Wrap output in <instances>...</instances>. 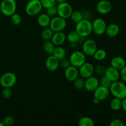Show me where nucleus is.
Segmentation results:
<instances>
[{"label":"nucleus","mask_w":126,"mask_h":126,"mask_svg":"<svg viewBox=\"0 0 126 126\" xmlns=\"http://www.w3.org/2000/svg\"><path fill=\"white\" fill-rule=\"evenodd\" d=\"M109 89L114 97L121 100L126 97V84L124 82L119 80L113 82Z\"/></svg>","instance_id":"obj_1"},{"label":"nucleus","mask_w":126,"mask_h":126,"mask_svg":"<svg viewBox=\"0 0 126 126\" xmlns=\"http://www.w3.org/2000/svg\"><path fill=\"white\" fill-rule=\"evenodd\" d=\"M75 30L82 38L89 36L92 33V22L88 20L82 19L76 23Z\"/></svg>","instance_id":"obj_2"},{"label":"nucleus","mask_w":126,"mask_h":126,"mask_svg":"<svg viewBox=\"0 0 126 126\" xmlns=\"http://www.w3.org/2000/svg\"><path fill=\"white\" fill-rule=\"evenodd\" d=\"M17 9V3L16 0H2L0 4V11L6 16L11 17L16 13Z\"/></svg>","instance_id":"obj_3"},{"label":"nucleus","mask_w":126,"mask_h":126,"mask_svg":"<svg viewBox=\"0 0 126 126\" xmlns=\"http://www.w3.org/2000/svg\"><path fill=\"white\" fill-rule=\"evenodd\" d=\"M43 8L39 0H31L26 5L25 12L30 16H35L40 14Z\"/></svg>","instance_id":"obj_4"},{"label":"nucleus","mask_w":126,"mask_h":126,"mask_svg":"<svg viewBox=\"0 0 126 126\" xmlns=\"http://www.w3.org/2000/svg\"><path fill=\"white\" fill-rule=\"evenodd\" d=\"M86 55L82 52V51L76 50V51L73 52L70 55V58H69L71 65L75 66L78 68H79L86 62Z\"/></svg>","instance_id":"obj_5"},{"label":"nucleus","mask_w":126,"mask_h":126,"mask_svg":"<svg viewBox=\"0 0 126 126\" xmlns=\"http://www.w3.org/2000/svg\"><path fill=\"white\" fill-rule=\"evenodd\" d=\"M17 82V76L12 72H6L0 78V84L3 88L13 87Z\"/></svg>","instance_id":"obj_6"},{"label":"nucleus","mask_w":126,"mask_h":126,"mask_svg":"<svg viewBox=\"0 0 126 126\" xmlns=\"http://www.w3.org/2000/svg\"><path fill=\"white\" fill-rule=\"evenodd\" d=\"M66 27V19L59 16L52 17L50 20L49 28L54 32H62Z\"/></svg>","instance_id":"obj_7"},{"label":"nucleus","mask_w":126,"mask_h":126,"mask_svg":"<svg viewBox=\"0 0 126 126\" xmlns=\"http://www.w3.org/2000/svg\"><path fill=\"white\" fill-rule=\"evenodd\" d=\"M57 15L58 16L65 19L70 18L73 11V7L69 3L65 2L59 3L58 6H57Z\"/></svg>","instance_id":"obj_8"},{"label":"nucleus","mask_w":126,"mask_h":126,"mask_svg":"<svg viewBox=\"0 0 126 126\" xmlns=\"http://www.w3.org/2000/svg\"><path fill=\"white\" fill-rule=\"evenodd\" d=\"M82 52L86 55L92 57L97 50V43L94 39H89L84 41L82 44Z\"/></svg>","instance_id":"obj_9"},{"label":"nucleus","mask_w":126,"mask_h":126,"mask_svg":"<svg viewBox=\"0 0 126 126\" xmlns=\"http://www.w3.org/2000/svg\"><path fill=\"white\" fill-rule=\"evenodd\" d=\"M92 32L97 35H102L105 33L107 23L102 18H97L92 23Z\"/></svg>","instance_id":"obj_10"},{"label":"nucleus","mask_w":126,"mask_h":126,"mask_svg":"<svg viewBox=\"0 0 126 126\" xmlns=\"http://www.w3.org/2000/svg\"><path fill=\"white\" fill-rule=\"evenodd\" d=\"M78 68L79 75L84 79H86L93 76L94 73V66L91 63L86 62Z\"/></svg>","instance_id":"obj_11"},{"label":"nucleus","mask_w":126,"mask_h":126,"mask_svg":"<svg viewBox=\"0 0 126 126\" xmlns=\"http://www.w3.org/2000/svg\"><path fill=\"white\" fill-rule=\"evenodd\" d=\"M97 12L100 14L105 15L110 13L112 10V4L110 1L101 0L98 1L96 6Z\"/></svg>","instance_id":"obj_12"},{"label":"nucleus","mask_w":126,"mask_h":126,"mask_svg":"<svg viewBox=\"0 0 126 126\" xmlns=\"http://www.w3.org/2000/svg\"><path fill=\"white\" fill-rule=\"evenodd\" d=\"M110 91L107 87L100 86L94 91V95L95 98L98 99L100 102L107 99L110 95Z\"/></svg>","instance_id":"obj_13"},{"label":"nucleus","mask_w":126,"mask_h":126,"mask_svg":"<svg viewBox=\"0 0 126 126\" xmlns=\"http://www.w3.org/2000/svg\"><path fill=\"white\" fill-rule=\"evenodd\" d=\"M99 85V79L97 78L92 76L86 79L84 88L88 92H94Z\"/></svg>","instance_id":"obj_14"},{"label":"nucleus","mask_w":126,"mask_h":126,"mask_svg":"<svg viewBox=\"0 0 126 126\" xmlns=\"http://www.w3.org/2000/svg\"><path fill=\"white\" fill-rule=\"evenodd\" d=\"M60 60L57 59L54 55L52 54H50L46 60V67L49 71H55L59 68L60 65Z\"/></svg>","instance_id":"obj_15"},{"label":"nucleus","mask_w":126,"mask_h":126,"mask_svg":"<svg viewBox=\"0 0 126 126\" xmlns=\"http://www.w3.org/2000/svg\"><path fill=\"white\" fill-rule=\"evenodd\" d=\"M79 75L78 68L75 66L70 65L65 69V77L68 81L73 82L74 80L79 77Z\"/></svg>","instance_id":"obj_16"},{"label":"nucleus","mask_w":126,"mask_h":126,"mask_svg":"<svg viewBox=\"0 0 126 126\" xmlns=\"http://www.w3.org/2000/svg\"><path fill=\"white\" fill-rule=\"evenodd\" d=\"M104 75L107 76L112 82L118 81L120 78V72H119V70H117L115 68L111 66L106 68Z\"/></svg>","instance_id":"obj_17"},{"label":"nucleus","mask_w":126,"mask_h":126,"mask_svg":"<svg viewBox=\"0 0 126 126\" xmlns=\"http://www.w3.org/2000/svg\"><path fill=\"white\" fill-rule=\"evenodd\" d=\"M66 35L63 32H54L51 38V41L57 46H59L63 44L66 41Z\"/></svg>","instance_id":"obj_18"},{"label":"nucleus","mask_w":126,"mask_h":126,"mask_svg":"<svg viewBox=\"0 0 126 126\" xmlns=\"http://www.w3.org/2000/svg\"><path fill=\"white\" fill-rule=\"evenodd\" d=\"M110 63L111 66L119 71L126 65L125 59L121 56H116L112 58Z\"/></svg>","instance_id":"obj_19"},{"label":"nucleus","mask_w":126,"mask_h":126,"mask_svg":"<svg viewBox=\"0 0 126 126\" xmlns=\"http://www.w3.org/2000/svg\"><path fill=\"white\" fill-rule=\"evenodd\" d=\"M119 31L120 29L118 25L116 23H111L107 26L105 33L110 38H114L119 34Z\"/></svg>","instance_id":"obj_20"},{"label":"nucleus","mask_w":126,"mask_h":126,"mask_svg":"<svg viewBox=\"0 0 126 126\" xmlns=\"http://www.w3.org/2000/svg\"><path fill=\"white\" fill-rule=\"evenodd\" d=\"M50 20H51V18L46 13L41 14L39 15L38 18V23L41 27L43 28H46L48 26H49Z\"/></svg>","instance_id":"obj_21"},{"label":"nucleus","mask_w":126,"mask_h":126,"mask_svg":"<svg viewBox=\"0 0 126 126\" xmlns=\"http://www.w3.org/2000/svg\"><path fill=\"white\" fill-rule=\"evenodd\" d=\"M52 55H54L59 60H61L65 59L66 57V50L63 47L59 46L55 47L54 51H53Z\"/></svg>","instance_id":"obj_22"},{"label":"nucleus","mask_w":126,"mask_h":126,"mask_svg":"<svg viewBox=\"0 0 126 126\" xmlns=\"http://www.w3.org/2000/svg\"><path fill=\"white\" fill-rule=\"evenodd\" d=\"M68 41L71 43H76L77 44V43L79 42V41L81 39H82V37L80 36L79 35L78 33L76 32V30L75 31H71L68 34Z\"/></svg>","instance_id":"obj_23"},{"label":"nucleus","mask_w":126,"mask_h":126,"mask_svg":"<svg viewBox=\"0 0 126 126\" xmlns=\"http://www.w3.org/2000/svg\"><path fill=\"white\" fill-rule=\"evenodd\" d=\"M110 106L113 111H119L122 109V100L114 97L111 100Z\"/></svg>","instance_id":"obj_24"},{"label":"nucleus","mask_w":126,"mask_h":126,"mask_svg":"<svg viewBox=\"0 0 126 126\" xmlns=\"http://www.w3.org/2000/svg\"><path fill=\"white\" fill-rule=\"evenodd\" d=\"M78 124L79 126H94L95 124L93 119L91 118L84 116L80 118L78 121Z\"/></svg>","instance_id":"obj_25"},{"label":"nucleus","mask_w":126,"mask_h":126,"mask_svg":"<svg viewBox=\"0 0 126 126\" xmlns=\"http://www.w3.org/2000/svg\"><path fill=\"white\" fill-rule=\"evenodd\" d=\"M43 49L44 51L48 54H52L53 51L55 49V45L52 43V42L50 40L45 41L43 46Z\"/></svg>","instance_id":"obj_26"},{"label":"nucleus","mask_w":126,"mask_h":126,"mask_svg":"<svg viewBox=\"0 0 126 126\" xmlns=\"http://www.w3.org/2000/svg\"><path fill=\"white\" fill-rule=\"evenodd\" d=\"M107 55V53L106 52L105 50L102 49H97L95 51V52L94 53V54L93 55V57L95 60H98V61H100V60H104L106 58Z\"/></svg>","instance_id":"obj_27"},{"label":"nucleus","mask_w":126,"mask_h":126,"mask_svg":"<svg viewBox=\"0 0 126 126\" xmlns=\"http://www.w3.org/2000/svg\"><path fill=\"white\" fill-rule=\"evenodd\" d=\"M54 32L50 28H46L41 32V38L44 41L50 40Z\"/></svg>","instance_id":"obj_28"},{"label":"nucleus","mask_w":126,"mask_h":126,"mask_svg":"<svg viewBox=\"0 0 126 126\" xmlns=\"http://www.w3.org/2000/svg\"><path fill=\"white\" fill-rule=\"evenodd\" d=\"M84 79L83 78L78 77L75 80L73 81V86L76 89L81 90L84 87Z\"/></svg>","instance_id":"obj_29"},{"label":"nucleus","mask_w":126,"mask_h":126,"mask_svg":"<svg viewBox=\"0 0 126 126\" xmlns=\"http://www.w3.org/2000/svg\"><path fill=\"white\" fill-rule=\"evenodd\" d=\"M70 18H71V20L73 22L77 23L82 20V13H81V12H79V11H73Z\"/></svg>","instance_id":"obj_30"},{"label":"nucleus","mask_w":126,"mask_h":126,"mask_svg":"<svg viewBox=\"0 0 126 126\" xmlns=\"http://www.w3.org/2000/svg\"><path fill=\"white\" fill-rule=\"evenodd\" d=\"M112 82H112L111 80H110L107 76H105L104 75H103L99 79V84L100 85V86L107 87V88L108 89H110Z\"/></svg>","instance_id":"obj_31"},{"label":"nucleus","mask_w":126,"mask_h":126,"mask_svg":"<svg viewBox=\"0 0 126 126\" xmlns=\"http://www.w3.org/2000/svg\"><path fill=\"white\" fill-rule=\"evenodd\" d=\"M11 21L12 24L15 25H18L22 23V17L18 14L14 13L11 16Z\"/></svg>","instance_id":"obj_32"},{"label":"nucleus","mask_w":126,"mask_h":126,"mask_svg":"<svg viewBox=\"0 0 126 126\" xmlns=\"http://www.w3.org/2000/svg\"><path fill=\"white\" fill-rule=\"evenodd\" d=\"M39 1L41 3L43 7L45 9H47L55 6L57 3L55 0H39Z\"/></svg>","instance_id":"obj_33"},{"label":"nucleus","mask_w":126,"mask_h":126,"mask_svg":"<svg viewBox=\"0 0 126 126\" xmlns=\"http://www.w3.org/2000/svg\"><path fill=\"white\" fill-rule=\"evenodd\" d=\"M46 14L50 18L55 17L56 15H57V6H52V7H49V8L46 9Z\"/></svg>","instance_id":"obj_34"},{"label":"nucleus","mask_w":126,"mask_h":126,"mask_svg":"<svg viewBox=\"0 0 126 126\" xmlns=\"http://www.w3.org/2000/svg\"><path fill=\"white\" fill-rule=\"evenodd\" d=\"M2 95L5 98H9L12 95V91L9 87H4L2 91Z\"/></svg>","instance_id":"obj_35"},{"label":"nucleus","mask_w":126,"mask_h":126,"mask_svg":"<svg viewBox=\"0 0 126 126\" xmlns=\"http://www.w3.org/2000/svg\"><path fill=\"white\" fill-rule=\"evenodd\" d=\"M4 125L6 126H12V124L14 123V119L11 116H7L5 117L4 118L3 121H2Z\"/></svg>","instance_id":"obj_36"},{"label":"nucleus","mask_w":126,"mask_h":126,"mask_svg":"<svg viewBox=\"0 0 126 126\" xmlns=\"http://www.w3.org/2000/svg\"><path fill=\"white\" fill-rule=\"evenodd\" d=\"M105 67L102 65H98L94 67V72L100 75H103L105 71Z\"/></svg>","instance_id":"obj_37"},{"label":"nucleus","mask_w":126,"mask_h":126,"mask_svg":"<svg viewBox=\"0 0 126 126\" xmlns=\"http://www.w3.org/2000/svg\"><path fill=\"white\" fill-rule=\"evenodd\" d=\"M110 126H124L125 124L124 122L120 119H114L111 121L110 123Z\"/></svg>","instance_id":"obj_38"},{"label":"nucleus","mask_w":126,"mask_h":126,"mask_svg":"<svg viewBox=\"0 0 126 126\" xmlns=\"http://www.w3.org/2000/svg\"><path fill=\"white\" fill-rule=\"evenodd\" d=\"M82 16V19L84 20H90V19L92 17V14L91 12L89 10H84L82 12H81Z\"/></svg>","instance_id":"obj_39"},{"label":"nucleus","mask_w":126,"mask_h":126,"mask_svg":"<svg viewBox=\"0 0 126 126\" xmlns=\"http://www.w3.org/2000/svg\"><path fill=\"white\" fill-rule=\"evenodd\" d=\"M60 65L62 68L66 69V68H68V66H70V65H71L70 60H69V59H62V60H61V61H60Z\"/></svg>","instance_id":"obj_40"},{"label":"nucleus","mask_w":126,"mask_h":126,"mask_svg":"<svg viewBox=\"0 0 126 126\" xmlns=\"http://www.w3.org/2000/svg\"><path fill=\"white\" fill-rule=\"evenodd\" d=\"M119 72H120V78H121L123 82L126 83V65L119 71Z\"/></svg>","instance_id":"obj_41"},{"label":"nucleus","mask_w":126,"mask_h":126,"mask_svg":"<svg viewBox=\"0 0 126 126\" xmlns=\"http://www.w3.org/2000/svg\"><path fill=\"white\" fill-rule=\"evenodd\" d=\"M122 109L126 112V97L122 100Z\"/></svg>","instance_id":"obj_42"},{"label":"nucleus","mask_w":126,"mask_h":126,"mask_svg":"<svg viewBox=\"0 0 126 126\" xmlns=\"http://www.w3.org/2000/svg\"><path fill=\"white\" fill-rule=\"evenodd\" d=\"M100 101L98 100V99H97L96 98H95V97H94L93 98V103H94V104H98V103H100Z\"/></svg>","instance_id":"obj_43"},{"label":"nucleus","mask_w":126,"mask_h":126,"mask_svg":"<svg viewBox=\"0 0 126 126\" xmlns=\"http://www.w3.org/2000/svg\"><path fill=\"white\" fill-rule=\"evenodd\" d=\"M56 1V2H58V3H61V2H65L66 0H55Z\"/></svg>","instance_id":"obj_44"},{"label":"nucleus","mask_w":126,"mask_h":126,"mask_svg":"<svg viewBox=\"0 0 126 126\" xmlns=\"http://www.w3.org/2000/svg\"><path fill=\"white\" fill-rule=\"evenodd\" d=\"M0 126H4L2 122H0Z\"/></svg>","instance_id":"obj_45"},{"label":"nucleus","mask_w":126,"mask_h":126,"mask_svg":"<svg viewBox=\"0 0 126 126\" xmlns=\"http://www.w3.org/2000/svg\"><path fill=\"white\" fill-rule=\"evenodd\" d=\"M107 1H110V0H107Z\"/></svg>","instance_id":"obj_46"},{"label":"nucleus","mask_w":126,"mask_h":126,"mask_svg":"<svg viewBox=\"0 0 126 126\" xmlns=\"http://www.w3.org/2000/svg\"><path fill=\"white\" fill-rule=\"evenodd\" d=\"M28 1H31V0H28Z\"/></svg>","instance_id":"obj_47"}]
</instances>
